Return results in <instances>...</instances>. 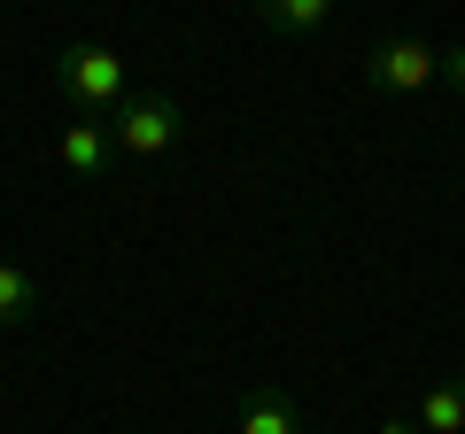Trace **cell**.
Listing matches in <instances>:
<instances>
[{
  "mask_svg": "<svg viewBox=\"0 0 465 434\" xmlns=\"http://www.w3.org/2000/svg\"><path fill=\"white\" fill-rule=\"evenodd\" d=\"M256 16H264L280 39H311L318 24L333 16V0H256Z\"/></svg>",
  "mask_w": 465,
  "mask_h": 434,
  "instance_id": "cell-6",
  "label": "cell"
},
{
  "mask_svg": "<svg viewBox=\"0 0 465 434\" xmlns=\"http://www.w3.org/2000/svg\"><path fill=\"white\" fill-rule=\"evenodd\" d=\"M365 78L381 85V94H427V85L442 78V54H434L427 39H372L365 47Z\"/></svg>",
  "mask_w": 465,
  "mask_h": 434,
  "instance_id": "cell-3",
  "label": "cell"
},
{
  "mask_svg": "<svg viewBox=\"0 0 465 434\" xmlns=\"http://www.w3.org/2000/svg\"><path fill=\"white\" fill-rule=\"evenodd\" d=\"M232 434H302V411L280 396V388H256V396L241 403V427Z\"/></svg>",
  "mask_w": 465,
  "mask_h": 434,
  "instance_id": "cell-5",
  "label": "cell"
},
{
  "mask_svg": "<svg viewBox=\"0 0 465 434\" xmlns=\"http://www.w3.org/2000/svg\"><path fill=\"white\" fill-rule=\"evenodd\" d=\"M442 85H450V94H465V47L442 54Z\"/></svg>",
  "mask_w": 465,
  "mask_h": 434,
  "instance_id": "cell-9",
  "label": "cell"
},
{
  "mask_svg": "<svg viewBox=\"0 0 465 434\" xmlns=\"http://www.w3.org/2000/svg\"><path fill=\"white\" fill-rule=\"evenodd\" d=\"M179 133H186V109L171 94H124V109L109 117V148L116 155H171L179 148Z\"/></svg>",
  "mask_w": 465,
  "mask_h": 434,
  "instance_id": "cell-2",
  "label": "cell"
},
{
  "mask_svg": "<svg viewBox=\"0 0 465 434\" xmlns=\"http://www.w3.org/2000/svg\"><path fill=\"white\" fill-rule=\"evenodd\" d=\"M54 85L78 101V117H116V109H124V54L78 39V47L54 54Z\"/></svg>",
  "mask_w": 465,
  "mask_h": 434,
  "instance_id": "cell-1",
  "label": "cell"
},
{
  "mask_svg": "<svg viewBox=\"0 0 465 434\" xmlns=\"http://www.w3.org/2000/svg\"><path fill=\"white\" fill-rule=\"evenodd\" d=\"M24 318H32V271L0 264V326H24Z\"/></svg>",
  "mask_w": 465,
  "mask_h": 434,
  "instance_id": "cell-8",
  "label": "cell"
},
{
  "mask_svg": "<svg viewBox=\"0 0 465 434\" xmlns=\"http://www.w3.org/2000/svg\"><path fill=\"white\" fill-rule=\"evenodd\" d=\"M419 434H465V380H442L419 396Z\"/></svg>",
  "mask_w": 465,
  "mask_h": 434,
  "instance_id": "cell-7",
  "label": "cell"
},
{
  "mask_svg": "<svg viewBox=\"0 0 465 434\" xmlns=\"http://www.w3.org/2000/svg\"><path fill=\"white\" fill-rule=\"evenodd\" d=\"M54 163H63L70 179H94V171L109 163V124H94V117L63 124V140H54Z\"/></svg>",
  "mask_w": 465,
  "mask_h": 434,
  "instance_id": "cell-4",
  "label": "cell"
},
{
  "mask_svg": "<svg viewBox=\"0 0 465 434\" xmlns=\"http://www.w3.org/2000/svg\"><path fill=\"white\" fill-rule=\"evenodd\" d=\"M372 434H419V419H381Z\"/></svg>",
  "mask_w": 465,
  "mask_h": 434,
  "instance_id": "cell-10",
  "label": "cell"
}]
</instances>
